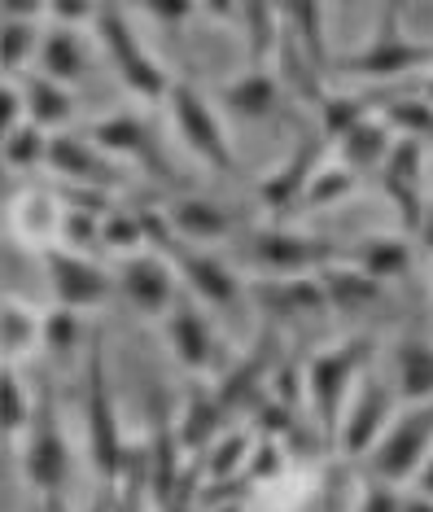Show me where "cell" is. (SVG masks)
Masks as SVG:
<instances>
[{"instance_id": "obj_39", "label": "cell", "mask_w": 433, "mask_h": 512, "mask_svg": "<svg viewBox=\"0 0 433 512\" xmlns=\"http://www.w3.org/2000/svg\"><path fill=\"white\" fill-rule=\"evenodd\" d=\"M49 154H53V132H44V127H18V132L5 136V167L9 171H40L49 167Z\"/></svg>"}, {"instance_id": "obj_51", "label": "cell", "mask_w": 433, "mask_h": 512, "mask_svg": "<svg viewBox=\"0 0 433 512\" xmlns=\"http://www.w3.org/2000/svg\"><path fill=\"white\" fill-rule=\"evenodd\" d=\"M429 311H433V307H429Z\"/></svg>"}, {"instance_id": "obj_24", "label": "cell", "mask_w": 433, "mask_h": 512, "mask_svg": "<svg viewBox=\"0 0 433 512\" xmlns=\"http://www.w3.org/2000/svg\"><path fill=\"white\" fill-rule=\"evenodd\" d=\"M390 381L403 407L433 403V337H399L394 342Z\"/></svg>"}, {"instance_id": "obj_38", "label": "cell", "mask_w": 433, "mask_h": 512, "mask_svg": "<svg viewBox=\"0 0 433 512\" xmlns=\"http://www.w3.org/2000/svg\"><path fill=\"white\" fill-rule=\"evenodd\" d=\"M101 246L119 250L123 259L136 250H149L154 246V228H149V211H110L101 219Z\"/></svg>"}, {"instance_id": "obj_44", "label": "cell", "mask_w": 433, "mask_h": 512, "mask_svg": "<svg viewBox=\"0 0 433 512\" xmlns=\"http://www.w3.org/2000/svg\"><path fill=\"white\" fill-rule=\"evenodd\" d=\"M355 512H407V491H399V486H390V482H372L359 491V504Z\"/></svg>"}, {"instance_id": "obj_18", "label": "cell", "mask_w": 433, "mask_h": 512, "mask_svg": "<svg viewBox=\"0 0 433 512\" xmlns=\"http://www.w3.org/2000/svg\"><path fill=\"white\" fill-rule=\"evenodd\" d=\"M62 228H66V197L57 189L31 184L27 193H18L9 202V237L27 241L40 254L62 246Z\"/></svg>"}, {"instance_id": "obj_4", "label": "cell", "mask_w": 433, "mask_h": 512, "mask_svg": "<svg viewBox=\"0 0 433 512\" xmlns=\"http://www.w3.org/2000/svg\"><path fill=\"white\" fill-rule=\"evenodd\" d=\"M149 228H154V246L175 263V276H180L184 294L197 298L202 307H237L241 294H245V281L237 276V267H232L224 254L171 237L162 211H149Z\"/></svg>"}, {"instance_id": "obj_12", "label": "cell", "mask_w": 433, "mask_h": 512, "mask_svg": "<svg viewBox=\"0 0 433 512\" xmlns=\"http://www.w3.org/2000/svg\"><path fill=\"white\" fill-rule=\"evenodd\" d=\"M44 259V276H49V289H53V307H66V311H97L110 302V294L119 289L114 272L92 259V254H79V250H66V246H53L40 254Z\"/></svg>"}, {"instance_id": "obj_3", "label": "cell", "mask_w": 433, "mask_h": 512, "mask_svg": "<svg viewBox=\"0 0 433 512\" xmlns=\"http://www.w3.org/2000/svg\"><path fill=\"white\" fill-rule=\"evenodd\" d=\"M342 71L350 79H364V84H390V79H403V75H433V40H420L412 31L399 27V9H385L381 14V27L359 44L355 53H346Z\"/></svg>"}, {"instance_id": "obj_47", "label": "cell", "mask_w": 433, "mask_h": 512, "mask_svg": "<svg viewBox=\"0 0 433 512\" xmlns=\"http://www.w3.org/2000/svg\"><path fill=\"white\" fill-rule=\"evenodd\" d=\"M412 491H416V495H425V499H433V456L425 460V469H420V473H416Z\"/></svg>"}, {"instance_id": "obj_50", "label": "cell", "mask_w": 433, "mask_h": 512, "mask_svg": "<svg viewBox=\"0 0 433 512\" xmlns=\"http://www.w3.org/2000/svg\"><path fill=\"white\" fill-rule=\"evenodd\" d=\"M420 92H425V97H429V101H433V75H429V79H425V84H420Z\"/></svg>"}, {"instance_id": "obj_33", "label": "cell", "mask_w": 433, "mask_h": 512, "mask_svg": "<svg viewBox=\"0 0 433 512\" xmlns=\"http://www.w3.org/2000/svg\"><path fill=\"white\" fill-rule=\"evenodd\" d=\"M315 114H320V132L324 141H342V136L350 132V127H359L364 119H372V114H381V106L372 97H364V92H342V88H329L320 101H315Z\"/></svg>"}, {"instance_id": "obj_16", "label": "cell", "mask_w": 433, "mask_h": 512, "mask_svg": "<svg viewBox=\"0 0 433 512\" xmlns=\"http://www.w3.org/2000/svg\"><path fill=\"white\" fill-rule=\"evenodd\" d=\"M272 346V337H263V342H254L250 351L241 359H232V364L215 377V394L224 399V407L232 416L245 412L254 416L259 407L272 399V372H276V355L267 351Z\"/></svg>"}, {"instance_id": "obj_25", "label": "cell", "mask_w": 433, "mask_h": 512, "mask_svg": "<svg viewBox=\"0 0 433 512\" xmlns=\"http://www.w3.org/2000/svg\"><path fill=\"white\" fill-rule=\"evenodd\" d=\"M412 237L407 232H368V237L355 241V250L346 254L350 263L359 267V272H368L372 281H394V276H403L407 267H412Z\"/></svg>"}, {"instance_id": "obj_45", "label": "cell", "mask_w": 433, "mask_h": 512, "mask_svg": "<svg viewBox=\"0 0 433 512\" xmlns=\"http://www.w3.org/2000/svg\"><path fill=\"white\" fill-rule=\"evenodd\" d=\"M49 22L53 27H75V31H92V22H97V5H79V0H53L49 5Z\"/></svg>"}, {"instance_id": "obj_49", "label": "cell", "mask_w": 433, "mask_h": 512, "mask_svg": "<svg viewBox=\"0 0 433 512\" xmlns=\"http://www.w3.org/2000/svg\"><path fill=\"white\" fill-rule=\"evenodd\" d=\"M206 512H245L241 499H232V504H215V508H206Z\"/></svg>"}, {"instance_id": "obj_17", "label": "cell", "mask_w": 433, "mask_h": 512, "mask_svg": "<svg viewBox=\"0 0 433 512\" xmlns=\"http://www.w3.org/2000/svg\"><path fill=\"white\" fill-rule=\"evenodd\" d=\"M88 141L105 149L114 162H136L145 171H162V149L154 141V127L136 110H114L88 127Z\"/></svg>"}, {"instance_id": "obj_46", "label": "cell", "mask_w": 433, "mask_h": 512, "mask_svg": "<svg viewBox=\"0 0 433 512\" xmlns=\"http://www.w3.org/2000/svg\"><path fill=\"white\" fill-rule=\"evenodd\" d=\"M145 14L158 18V22H184V18L193 14V5H149Z\"/></svg>"}, {"instance_id": "obj_29", "label": "cell", "mask_w": 433, "mask_h": 512, "mask_svg": "<svg viewBox=\"0 0 433 512\" xmlns=\"http://www.w3.org/2000/svg\"><path fill=\"white\" fill-rule=\"evenodd\" d=\"M394 141H399V136L390 132V123H385L381 114H372V119H364L359 127H350V132L333 149H337V158H342L350 171H359V176H364V171H381L385 167Z\"/></svg>"}, {"instance_id": "obj_23", "label": "cell", "mask_w": 433, "mask_h": 512, "mask_svg": "<svg viewBox=\"0 0 433 512\" xmlns=\"http://www.w3.org/2000/svg\"><path fill=\"white\" fill-rule=\"evenodd\" d=\"M250 298L276 320H311V316L329 311L320 276H289V281H272V276H267V281L250 285Z\"/></svg>"}, {"instance_id": "obj_11", "label": "cell", "mask_w": 433, "mask_h": 512, "mask_svg": "<svg viewBox=\"0 0 433 512\" xmlns=\"http://www.w3.org/2000/svg\"><path fill=\"white\" fill-rule=\"evenodd\" d=\"M114 281H119L123 302L145 320H167V311L184 298L180 294L184 285H180V276H175V263L158 246L136 250V254H127V259H119Z\"/></svg>"}, {"instance_id": "obj_34", "label": "cell", "mask_w": 433, "mask_h": 512, "mask_svg": "<svg viewBox=\"0 0 433 512\" xmlns=\"http://www.w3.org/2000/svg\"><path fill=\"white\" fill-rule=\"evenodd\" d=\"M254 442H259V429H228V434L197 460L202 464V477L206 482H232V477H245Z\"/></svg>"}, {"instance_id": "obj_48", "label": "cell", "mask_w": 433, "mask_h": 512, "mask_svg": "<svg viewBox=\"0 0 433 512\" xmlns=\"http://www.w3.org/2000/svg\"><path fill=\"white\" fill-rule=\"evenodd\" d=\"M416 241H420V250H425V254H433V202H429L425 219H420V232H416Z\"/></svg>"}, {"instance_id": "obj_43", "label": "cell", "mask_w": 433, "mask_h": 512, "mask_svg": "<svg viewBox=\"0 0 433 512\" xmlns=\"http://www.w3.org/2000/svg\"><path fill=\"white\" fill-rule=\"evenodd\" d=\"M31 123V110H27V84L22 79H5L0 88V136L18 132V127Z\"/></svg>"}, {"instance_id": "obj_15", "label": "cell", "mask_w": 433, "mask_h": 512, "mask_svg": "<svg viewBox=\"0 0 433 512\" xmlns=\"http://www.w3.org/2000/svg\"><path fill=\"white\" fill-rule=\"evenodd\" d=\"M381 189L390 197V206L399 211V224L407 237L420 232V219L429 211V197H425V145L416 141H394L390 158L381 167Z\"/></svg>"}, {"instance_id": "obj_14", "label": "cell", "mask_w": 433, "mask_h": 512, "mask_svg": "<svg viewBox=\"0 0 433 512\" xmlns=\"http://www.w3.org/2000/svg\"><path fill=\"white\" fill-rule=\"evenodd\" d=\"M49 171L66 189H92V193H119L123 189V167L105 149L88 141V132H57Z\"/></svg>"}, {"instance_id": "obj_27", "label": "cell", "mask_w": 433, "mask_h": 512, "mask_svg": "<svg viewBox=\"0 0 433 512\" xmlns=\"http://www.w3.org/2000/svg\"><path fill=\"white\" fill-rule=\"evenodd\" d=\"M35 66H40V75H49V79H57V84L75 88L79 79L88 75V40H84V31L53 27L49 22L44 44H40V62Z\"/></svg>"}, {"instance_id": "obj_20", "label": "cell", "mask_w": 433, "mask_h": 512, "mask_svg": "<svg viewBox=\"0 0 433 512\" xmlns=\"http://www.w3.org/2000/svg\"><path fill=\"white\" fill-rule=\"evenodd\" d=\"M228 421H232V412L224 407V399L215 394V386H202V381H197V386L184 394L180 412H175V434H180V447L189 451L193 460H202L206 451L232 429Z\"/></svg>"}, {"instance_id": "obj_41", "label": "cell", "mask_w": 433, "mask_h": 512, "mask_svg": "<svg viewBox=\"0 0 433 512\" xmlns=\"http://www.w3.org/2000/svg\"><path fill=\"white\" fill-rule=\"evenodd\" d=\"M285 473H289L285 438L259 434V442H254V451H250V464H245V477H250V486H276Z\"/></svg>"}, {"instance_id": "obj_9", "label": "cell", "mask_w": 433, "mask_h": 512, "mask_svg": "<svg viewBox=\"0 0 433 512\" xmlns=\"http://www.w3.org/2000/svg\"><path fill=\"white\" fill-rule=\"evenodd\" d=\"M88 456H92V469L105 486H119L123 477V464H127V438H123V425H119V407H114V394H110V381H105V359L92 355L88 359Z\"/></svg>"}, {"instance_id": "obj_22", "label": "cell", "mask_w": 433, "mask_h": 512, "mask_svg": "<svg viewBox=\"0 0 433 512\" xmlns=\"http://www.w3.org/2000/svg\"><path fill=\"white\" fill-rule=\"evenodd\" d=\"M320 145L311 141V136H302V141L289 149L285 162H276L272 171L259 180V202L267 211H294L302 206V197H307V184L315 176V167H320Z\"/></svg>"}, {"instance_id": "obj_5", "label": "cell", "mask_w": 433, "mask_h": 512, "mask_svg": "<svg viewBox=\"0 0 433 512\" xmlns=\"http://www.w3.org/2000/svg\"><path fill=\"white\" fill-rule=\"evenodd\" d=\"M245 259L272 281H289V276H320L324 267L346 259V254L329 246L324 237H315V232L289 224H259L245 232Z\"/></svg>"}, {"instance_id": "obj_8", "label": "cell", "mask_w": 433, "mask_h": 512, "mask_svg": "<svg viewBox=\"0 0 433 512\" xmlns=\"http://www.w3.org/2000/svg\"><path fill=\"white\" fill-rule=\"evenodd\" d=\"M399 394H394V381H381L377 372H364V381L350 394L346 412H342V425H337V442L333 447L350 460H368L372 447L381 442V434L390 429V421L399 416Z\"/></svg>"}, {"instance_id": "obj_31", "label": "cell", "mask_w": 433, "mask_h": 512, "mask_svg": "<svg viewBox=\"0 0 433 512\" xmlns=\"http://www.w3.org/2000/svg\"><path fill=\"white\" fill-rule=\"evenodd\" d=\"M237 27L245 36V57L250 66H276L280 36H285V22H280V5H237Z\"/></svg>"}, {"instance_id": "obj_2", "label": "cell", "mask_w": 433, "mask_h": 512, "mask_svg": "<svg viewBox=\"0 0 433 512\" xmlns=\"http://www.w3.org/2000/svg\"><path fill=\"white\" fill-rule=\"evenodd\" d=\"M92 36L110 57L119 84L140 101H167V92L175 79L162 71V62L149 53V44L140 40L136 18L123 5H97V22H92Z\"/></svg>"}, {"instance_id": "obj_42", "label": "cell", "mask_w": 433, "mask_h": 512, "mask_svg": "<svg viewBox=\"0 0 433 512\" xmlns=\"http://www.w3.org/2000/svg\"><path fill=\"white\" fill-rule=\"evenodd\" d=\"M79 342H84V320H79V311H66V307L44 311V351L49 355H75Z\"/></svg>"}, {"instance_id": "obj_13", "label": "cell", "mask_w": 433, "mask_h": 512, "mask_svg": "<svg viewBox=\"0 0 433 512\" xmlns=\"http://www.w3.org/2000/svg\"><path fill=\"white\" fill-rule=\"evenodd\" d=\"M70 442L57 425V412H53V394L40 399V416H35L31 434L22 438V473L27 482L35 486L40 495H57L62 486L70 482Z\"/></svg>"}, {"instance_id": "obj_7", "label": "cell", "mask_w": 433, "mask_h": 512, "mask_svg": "<svg viewBox=\"0 0 433 512\" xmlns=\"http://www.w3.org/2000/svg\"><path fill=\"white\" fill-rule=\"evenodd\" d=\"M429 456H433V403H412V407H399V416H394L381 442L372 447L368 473L377 482L407 486L416 482V473L425 469Z\"/></svg>"}, {"instance_id": "obj_1", "label": "cell", "mask_w": 433, "mask_h": 512, "mask_svg": "<svg viewBox=\"0 0 433 512\" xmlns=\"http://www.w3.org/2000/svg\"><path fill=\"white\" fill-rule=\"evenodd\" d=\"M372 368V346L368 337H346V342L320 346L307 364H302V386H307V407L315 434H320L324 447L337 442V425H342V412L350 403L355 386L364 381V372Z\"/></svg>"}, {"instance_id": "obj_19", "label": "cell", "mask_w": 433, "mask_h": 512, "mask_svg": "<svg viewBox=\"0 0 433 512\" xmlns=\"http://www.w3.org/2000/svg\"><path fill=\"white\" fill-rule=\"evenodd\" d=\"M162 219H167L171 237L189 241V246H219V241L237 237V215L215 197L180 193L162 206Z\"/></svg>"}, {"instance_id": "obj_30", "label": "cell", "mask_w": 433, "mask_h": 512, "mask_svg": "<svg viewBox=\"0 0 433 512\" xmlns=\"http://www.w3.org/2000/svg\"><path fill=\"white\" fill-rule=\"evenodd\" d=\"M0 346H5V364H14V368L35 351V346L44 351V311H35L31 302L9 294L5 316H0Z\"/></svg>"}, {"instance_id": "obj_40", "label": "cell", "mask_w": 433, "mask_h": 512, "mask_svg": "<svg viewBox=\"0 0 433 512\" xmlns=\"http://www.w3.org/2000/svg\"><path fill=\"white\" fill-rule=\"evenodd\" d=\"M35 416H40V407H35V399H31V386L18 377L14 364H5V438L9 442L27 438Z\"/></svg>"}, {"instance_id": "obj_26", "label": "cell", "mask_w": 433, "mask_h": 512, "mask_svg": "<svg viewBox=\"0 0 433 512\" xmlns=\"http://www.w3.org/2000/svg\"><path fill=\"white\" fill-rule=\"evenodd\" d=\"M324 298H329V311H342V316H359V311L377 307L381 302V281H372L368 272H359L350 259H337L320 272Z\"/></svg>"}, {"instance_id": "obj_36", "label": "cell", "mask_w": 433, "mask_h": 512, "mask_svg": "<svg viewBox=\"0 0 433 512\" xmlns=\"http://www.w3.org/2000/svg\"><path fill=\"white\" fill-rule=\"evenodd\" d=\"M381 119L390 123V132L399 136V141L433 145V101L425 97V92H416V97L381 101Z\"/></svg>"}, {"instance_id": "obj_28", "label": "cell", "mask_w": 433, "mask_h": 512, "mask_svg": "<svg viewBox=\"0 0 433 512\" xmlns=\"http://www.w3.org/2000/svg\"><path fill=\"white\" fill-rule=\"evenodd\" d=\"M22 84H27V110H31V123H35V127H44V132H53V136H57V132H70V123H75V110H79L75 88L57 84V79L40 75V71L22 75Z\"/></svg>"}, {"instance_id": "obj_37", "label": "cell", "mask_w": 433, "mask_h": 512, "mask_svg": "<svg viewBox=\"0 0 433 512\" xmlns=\"http://www.w3.org/2000/svg\"><path fill=\"white\" fill-rule=\"evenodd\" d=\"M355 189H359V171H350L342 158H324L320 167H315L311 184H307L302 206H307V211H329V206L346 202Z\"/></svg>"}, {"instance_id": "obj_21", "label": "cell", "mask_w": 433, "mask_h": 512, "mask_svg": "<svg viewBox=\"0 0 433 512\" xmlns=\"http://www.w3.org/2000/svg\"><path fill=\"white\" fill-rule=\"evenodd\" d=\"M285 97H289V88H285V79H280L276 66H245V71H237L224 88H219V101L245 123L276 119V110L285 106Z\"/></svg>"}, {"instance_id": "obj_10", "label": "cell", "mask_w": 433, "mask_h": 512, "mask_svg": "<svg viewBox=\"0 0 433 512\" xmlns=\"http://www.w3.org/2000/svg\"><path fill=\"white\" fill-rule=\"evenodd\" d=\"M162 337H167V346H171V359L184 372H193V377H219V372L232 364L224 342H219V333H215V324L206 316V307L189 294L167 311Z\"/></svg>"}, {"instance_id": "obj_6", "label": "cell", "mask_w": 433, "mask_h": 512, "mask_svg": "<svg viewBox=\"0 0 433 512\" xmlns=\"http://www.w3.org/2000/svg\"><path fill=\"white\" fill-rule=\"evenodd\" d=\"M162 106H167V114H171L180 145L189 149L197 162H206L210 171H232V167H237V154H232V141H228V127H224V119H219V110L206 101L202 88H193L189 79H175Z\"/></svg>"}, {"instance_id": "obj_32", "label": "cell", "mask_w": 433, "mask_h": 512, "mask_svg": "<svg viewBox=\"0 0 433 512\" xmlns=\"http://www.w3.org/2000/svg\"><path fill=\"white\" fill-rule=\"evenodd\" d=\"M324 5H280V22L285 36L294 40V49L307 57L315 71H329V40H324Z\"/></svg>"}, {"instance_id": "obj_35", "label": "cell", "mask_w": 433, "mask_h": 512, "mask_svg": "<svg viewBox=\"0 0 433 512\" xmlns=\"http://www.w3.org/2000/svg\"><path fill=\"white\" fill-rule=\"evenodd\" d=\"M49 22H31V18H5V36H0V57H5V79L31 75L27 66L40 62V44Z\"/></svg>"}]
</instances>
